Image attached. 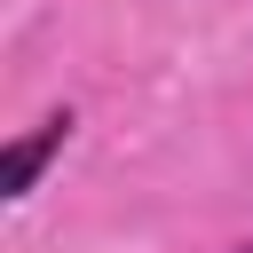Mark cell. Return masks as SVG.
<instances>
[{
    "label": "cell",
    "instance_id": "obj_1",
    "mask_svg": "<svg viewBox=\"0 0 253 253\" xmlns=\"http://www.w3.org/2000/svg\"><path fill=\"white\" fill-rule=\"evenodd\" d=\"M63 142H71V111H55V119H40L24 142H8V158H0V198H32L40 166H47Z\"/></svg>",
    "mask_w": 253,
    "mask_h": 253
}]
</instances>
